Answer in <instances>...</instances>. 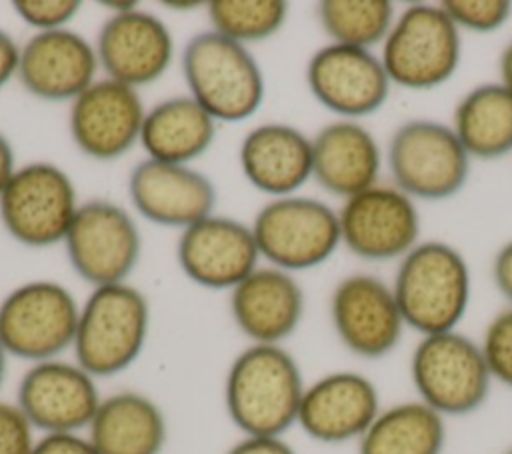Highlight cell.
Wrapping results in <instances>:
<instances>
[{
    "instance_id": "obj_17",
    "label": "cell",
    "mask_w": 512,
    "mask_h": 454,
    "mask_svg": "<svg viewBox=\"0 0 512 454\" xmlns=\"http://www.w3.org/2000/svg\"><path fill=\"white\" fill-rule=\"evenodd\" d=\"M176 260L184 276L200 288L230 292L258 268L260 252L252 226L210 214L180 232Z\"/></svg>"
},
{
    "instance_id": "obj_42",
    "label": "cell",
    "mask_w": 512,
    "mask_h": 454,
    "mask_svg": "<svg viewBox=\"0 0 512 454\" xmlns=\"http://www.w3.org/2000/svg\"><path fill=\"white\" fill-rule=\"evenodd\" d=\"M8 352L4 350V346H2V342H0V388H2V384H4V380H6V372H8Z\"/></svg>"
},
{
    "instance_id": "obj_3",
    "label": "cell",
    "mask_w": 512,
    "mask_h": 454,
    "mask_svg": "<svg viewBox=\"0 0 512 454\" xmlns=\"http://www.w3.org/2000/svg\"><path fill=\"white\" fill-rule=\"evenodd\" d=\"M180 64L188 96L216 122H244L260 110L266 80L248 46L210 28L186 42Z\"/></svg>"
},
{
    "instance_id": "obj_14",
    "label": "cell",
    "mask_w": 512,
    "mask_h": 454,
    "mask_svg": "<svg viewBox=\"0 0 512 454\" xmlns=\"http://www.w3.org/2000/svg\"><path fill=\"white\" fill-rule=\"evenodd\" d=\"M340 242L368 262L404 258L420 240L416 202L394 184H376L342 202Z\"/></svg>"
},
{
    "instance_id": "obj_22",
    "label": "cell",
    "mask_w": 512,
    "mask_h": 454,
    "mask_svg": "<svg viewBox=\"0 0 512 454\" xmlns=\"http://www.w3.org/2000/svg\"><path fill=\"white\" fill-rule=\"evenodd\" d=\"M230 316L250 344H278L298 330L306 310V296L294 274L258 266L230 290Z\"/></svg>"
},
{
    "instance_id": "obj_39",
    "label": "cell",
    "mask_w": 512,
    "mask_h": 454,
    "mask_svg": "<svg viewBox=\"0 0 512 454\" xmlns=\"http://www.w3.org/2000/svg\"><path fill=\"white\" fill-rule=\"evenodd\" d=\"M16 156H14V148L12 142L8 140L6 134L0 132V194L6 188V184L10 182V178L16 172Z\"/></svg>"
},
{
    "instance_id": "obj_32",
    "label": "cell",
    "mask_w": 512,
    "mask_h": 454,
    "mask_svg": "<svg viewBox=\"0 0 512 454\" xmlns=\"http://www.w3.org/2000/svg\"><path fill=\"white\" fill-rule=\"evenodd\" d=\"M492 380L512 388V306H506L488 322L480 340Z\"/></svg>"
},
{
    "instance_id": "obj_13",
    "label": "cell",
    "mask_w": 512,
    "mask_h": 454,
    "mask_svg": "<svg viewBox=\"0 0 512 454\" xmlns=\"http://www.w3.org/2000/svg\"><path fill=\"white\" fill-rule=\"evenodd\" d=\"M328 312L340 344L364 360L392 354L406 330L392 284L374 274L342 278L330 294Z\"/></svg>"
},
{
    "instance_id": "obj_1",
    "label": "cell",
    "mask_w": 512,
    "mask_h": 454,
    "mask_svg": "<svg viewBox=\"0 0 512 454\" xmlns=\"http://www.w3.org/2000/svg\"><path fill=\"white\" fill-rule=\"evenodd\" d=\"M306 382L298 360L278 344H248L228 366L224 408L244 436H284L296 426Z\"/></svg>"
},
{
    "instance_id": "obj_34",
    "label": "cell",
    "mask_w": 512,
    "mask_h": 454,
    "mask_svg": "<svg viewBox=\"0 0 512 454\" xmlns=\"http://www.w3.org/2000/svg\"><path fill=\"white\" fill-rule=\"evenodd\" d=\"M36 434L16 402L0 400V454H32Z\"/></svg>"
},
{
    "instance_id": "obj_24",
    "label": "cell",
    "mask_w": 512,
    "mask_h": 454,
    "mask_svg": "<svg viewBox=\"0 0 512 454\" xmlns=\"http://www.w3.org/2000/svg\"><path fill=\"white\" fill-rule=\"evenodd\" d=\"M382 150L358 120H334L312 136V178L332 196L348 200L378 184Z\"/></svg>"
},
{
    "instance_id": "obj_40",
    "label": "cell",
    "mask_w": 512,
    "mask_h": 454,
    "mask_svg": "<svg viewBox=\"0 0 512 454\" xmlns=\"http://www.w3.org/2000/svg\"><path fill=\"white\" fill-rule=\"evenodd\" d=\"M498 74H500L498 82H502L512 92V40L506 44V48L498 58Z\"/></svg>"
},
{
    "instance_id": "obj_33",
    "label": "cell",
    "mask_w": 512,
    "mask_h": 454,
    "mask_svg": "<svg viewBox=\"0 0 512 454\" xmlns=\"http://www.w3.org/2000/svg\"><path fill=\"white\" fill-rule=\"evenodd\" d=\"M16 16L36 32L68 28L80 12L78 0H16Z\"/></svg>"
},
{
    "instance_id": "obj_16",
    "label": "cell",
    "mask_w": 512,
    "mask_h": 454,
    "mask_svg": "<svg viewBox=\"0 0 512 454\" xmlns=\"http://www.w3.org/2000/svg\"><path fill=\"white\" fill-rule=\"evenodd\" d=\"M144 114L136 88L104 76L70 102V138L86 158L112 162L140 144Z\"/></svg>"
},
{
    "instance_id": "obj_18",
    "label": "cell",
    "mask_w": 512,
    "mask_h": 454,
    "mask_svg": "<svg viewBox=\"0 0 512 454\" xmlns=\"http://www.w3.org/2000/svg\"><path fill=\"white\" fill-rule=\"evenodd\" d=\"M380 406L376 384L356 370H334L306 384L296 426L314 442H358Z\"/></svg>"
},
{
    "instance_id": "obj_8",
    "label": "cell",
    "mask_w": 512,
    "mask_h": 454,
    "mask_svg": "<svg viewBox=\"0 0 512 454\" xmlns=\"http://www.w3.org/2000/svg\"><path fill=\"white\" fill-rule=\"evenodd\" d=\"M80 304L54 280H28L0 302V342L10 358L28 364L72 350Z\"/></svg>"
},
{
    "instance_id": "obj_25",
    "label": "cell",
    "mask_w": 512,
    "mask_h": 454,
    "mask_svg": "<svg viewBox=\"0 0 512 454\" xmlns=\"http://www.w3.org/2000/svg\"><path fill=\"white\" fill-rule=\"evenodd\" d=\"M86 436L98 454H162L168 444V420L150 396L120 390L102 396Z\"/></svg>"
},
{
    "instance_id": "obj_15",
    "label": "cell",
    "mask_w": 512,
    "mask_h": 454,
    "mask_svg": "<svg viewBox=\"0 0 512 454\" xmlns=\"http://www.w3.org/2000/svg\"><path fill=\"white\" fill-rule=\"evenodd\" d=\"M304 76L314 100L340 120L378 112L388 102L392 86L380 56L334 42L310 56Z\"/></svg>"
},
{
    "instance_id": "obj_10",
    "label": "cell",
    "mask_w": 512,
    "mask_h": 454,
    "mask_svg": "<svg viewBox=\"0 0 512 454\" xmlns=\"http://www.w3.org/2000/svg\"><path fill=\"white\" fill-rule=\"evenodd\" d=\"M80 208L74 180L52 162L18 166L0 194L6 234L28 248L62 244Z\"/></svg>"
},
{
    "instance_id": "obj_31",
    "label": "cell",
    "mask_w": 512,
    "mask_h": 454,
    "mask_svg": "<svg viewBox=\"0 0 512 454\" xmlns=\"http://www.w3.org/2000/svg\"><path fill=\"white\" fill-rule=\"evenodd\" d=\"M440 8L462 32L490 34L500 30L512 16L508 0H444Z\"/></svg>"
},
{
    "instance_id": "obj_6",
    "label": "cell",
    "mask_w": 512,
    "mask_h": 454,
    "mask_svg": "<svg viewBox=\"0 0 512 454\" xmlns=\"http://www.w3.org/2000/svg\"><path fill=\"white\" fill-rule=\"evenodd\" d=\"M380 60L392 84L422 92L446 84L462 60V32L440 4H410L382 42Z\"/></svg>"
},
{
    "instance_id": "obj_29",
    "label": "cell",
    "mask_w": 512,
    "mask_h": 454,
    "mask_svg": "<svg viewBox=\"0 0 512 454\" xmlns=\"http://www.w3.org/2000/svg\"><path fill=\"white\" fill-rule=\"evenodd\" d=\"M316 16L334 44L372 50L386 40L396 10L388 0H322Z\"/></svg>"
},
{
    "instance_id": "obj_43",
    "label": "cell",
    "mask_w": 512,
    "mask_h": 454,
    "mask_svg": "<svg viewBox=\"0 0 512 454\" xmlns=\"http://www.w3.org/2000/svg\"><path fill=\"white\" fill-rule=\"evenodd\" d=\"M502 454H512V446H510V448H506Z\"/></svg>"
},
{
    "instance_id": "obj_2",
    "label": "cell",
    "mask_w": 512,
    "mask_h": 454,
    "mask_svg": "<svg viewBox=\"0 0 512 454\" xmlns=\"http://www.w3.org/2000/svg\"><path fill=\"white\" fill-rule=\"evenodd\" d=\"M392 290L406 328L420 336L458 330L470 304V266L448 242H418L400 258Z\"/></svg>"
},
{
    "instance_id": "obj_20",
    "label": "cell",
    "mask_w": 512,
    "mask_h": 454,
    "mask_svg": "<svg viewBox=\"0 0 512 454\" xmlns=\"http://www.w3.org/2000/svg\"><path fill=\"white\" fill-rule=\"evenodd\" d=\"M94 44L72 28L34 32L20 46L18 82L44 102H72L98 78Z\"/></svg>"
},
{
    "instance_id": "obj_19",
    "label": "cell",
    "mask_w": 512,
    "mask_h": 454,
    "mask_svg": "<svg viewBox=\"0 0 512 454\" xmlns=\"http://www.w3.org/2000/svg\"><path fill=\"white\" fill-rule=\"evenodd\" d=\"M94 48L104 76L136 90L160 80L174 58L168 26L140 8L110 14L100 26Z\"/></svg>"
},
{
    "instance_id": "obj_37",
    "label": "cell",
    "mask_w": 512,
    "mask_h": 454,
    "mask_svg": "<svg viewBox=\"0 0 512 454\" xmlns=\"http://www.w3.org/2000/svg\"><path fill=\"white\" fill-rule=\"evenodd\" d=\"M492 280L498 292L508 300V306H512V240L496 252L492 262Z\"/></svg>"
},
{
    "instance_id": "obj_36",
    "label": "cell",
    "mask_w": 512,
    "mask_h": 454,
    "mask_svg": "<svg viewBox=\"0 0 512 454\" xmlns=\"http://www.w3.org/2000/svg\"><path fill=\"white\" fill-rule=\"evenodd\" d=\"M224 454H298L284 436H244Z\"/></svg>"
},
{
    "instance_id": "obj_4",
    "label": "cell",
    "mask_w": 512,
    "mask_h": 454,
    "mask_svg": "<svg viewBox=\"0 0 512 454\" xmlns=\"http://www.w3.org/2000/svg\"><path fill=\"white\" fill-rule=\"evenodd\" d=\"M148 298L132 284L92 288L80 304L74 360L96 380L126 372L142 354L150 334Z\"/></svg>"
},
{
    "instance_id": "obj_12",
    "label": "cell",
    "mask_w": 512,
    "mask_h": 454,
    "mask_svg": "<svg viewBox=\"0 0 512 454\" xmlns=\"http://www.w3.org/2000/svg\"><path fill=\"white\" fill-rule=\"evenodd\" d=\"M14 402L38 434H72L88 430L102 394L76 360L52 358L28 366Z\"/></svg>"
},
{
    "instance_id": "obj_5",
    "label": "cell",
    "mask_w": 512,
    "mask_h": 454,
    "mask_svg": "<svg viewBox=\"0 0 512 454\" xmlns=\"http://www.w3.org/2000/svg\"><path fill=\"white\" fill-rule=\"evenodd\" d=\"M410 380L418 400L444 418L480 410L494 382L480 342L458 330L420 336L410 356Z\"/></svg>"
},
{
    "instance_id": "obj_11",
    "label": "cell",
    "mask_w": 512,
    "mask_h": 454,
    "mask_svg": "<svg viewBox=\"0 0 512 454\" xmlns=\"http://www.w3.org/2000/svg\"><path fill=\"white\" fill-rule=\"evenodd\" d=\"M62 244L70 268L92 288L126 282L142 252L134 216L104 198L80 204Z\"/></svg>"
},
{
    "instance_id": "obj_38",
    "label": "cell",
    "mask_w": 512,
    "mask_h": 454,
    "mask_svg": "<svg viewBox=\"0 0 512 454\" xmlns=\"http://www.w3.org/2000/svg\"><path fill=\"white\" fill-rule=\"evenodd\" d=\"M18 64H20V44L14 40V36L0 28V90L18 76Z\"/></svg>"
},
{
    "instance_id": "obj_41",
    "label": "cell",
    "mask_w": 512,
    "mask_h": 454,
    "mask_svg": "<svg viewBox=\"0 0 512 454\" xmlns=\"http://www.w3.org/2000/svg\"><path fill=\"white\" fill-rule=\"evenodd\" d=\"M164 6L166 8H172V10H176V12H190V10H196V8H200L202 6V2H174V0H168V2H164Z\"/></svg>"
},
{
    "instance_id": "obj_23",
    "label": "cell",
    "mask_w": 512,
    "mask_h": 454,
    "mask_svg": "<svg viewBox=\"0 0 512 454\" xmlns=\"http://www.w3.org/2000/svg\"><path fill=\"white\" fill-rule=\"evenodd\" d=\"M238 162L246 182L270 196L296 194L312 178V138L286 122H264L246 132Z\"/></svg>"
},
{
    "instance_id": "obj_35",
    "label": "cell",
    "mask_w": 512,
    "mask_h": 454,
    "mask_svg": "<svg viewBox=\"0 0 512 454\" xmlns=\"http://www.w3.org/2000/svg\"><path fill=\"white\" fill-rule=\"evenodd\" d=\"M32 454H98L86 432L40 434Z\"/></svg>"
},
{
    "instance_id": "obj_28",
    "label": "cell",
    "mask_w": 512,
    "mask_h": 454,
    "mask_svg": "<svg viewBox=\"0 0 512 454\" xmlns=\"http://www.w3.org/2000/svg\"><path fill=\"white\" fill-rule=\"evenodd\" d=\"M446 438V418L416 398L382 408L356 444L358 454H442Z\"/></svg>"
},
{
    "instance_id": "obj_26",
    "label": "cell",
    "mask_w": 512,
    "mask_h": 454,
    "mask_svg": "<svg viewBox=\"0 0 512 454\" xmlns=\"http://www.w3.org/2000/svg\"><path fill=\"white\" fill-rule=\"evenodd\" d=\"M216 120L188 94L156 102L144 114L140 146L152 160L190 164L216 138Z\"/></svg>"
},
{
    "instance_id": "obj_30",
    "label": "cell",
    "mask_w": 512,
    "mask_h": 454,
    "mask_svg": "<svg viewBox=\"0 0 512 454\" xmlns=\"http://www.w3.org/2000/svg\"><path fill=\"white\" fill-rule=\"evenodd\" d=\"M206 14L214 32L250 46L278 34L288 18L284 0H212Z\"/></svg>"
},
{
    "instance_id": "obj_21",
    "label": "cell",
    "mask_w": 512,
    "mask_h": 454,
    "mask_svg": "<svg viewBox=\"0 0 512 454\" xmlns=\"http://www.w3.org/2000/svg\"><path fill=\"white\" fill-rule=\"evenodd\" d=\"M128 196L134 210L152 224L188 228L214 214L216 186L190 164H170L146 158L128 176Z\"/></svg>"
},
{
    "instance_id": "obj_7",
    "label": "cell",
    "mask_w": 512,
    "mask_h": 454,
    "mask_svg": "<svg viewBox=\"0 0 512 454\" xmlns=\"http://www.w3.org/2000/svg\"><path fill=\"white\" fill-rule=\"evenodd\" d=\"M470 160L452 126L428 118L400 124L386 148L394 186L412 200L440 202L456 196L468 182Z\"/></svg>"
},
{
    "instance_id": "obj_9",
    "label": "cell",
    "mask_w": 512,
    "mask_h": 454,
    "mask_svg": "<svg viewBox=\"0 0 512 454\" xmlns=\"http://www.w3.org/2000/svg\"><path fill=\"white\" fill-rule=\"evenodd\" d=\"M260 258L290 274L322 266L338 250V210L310 196L266 202L252 220Z\"/></svg>"
},
{
    "instance_id": "obj_27",
    "label": "cell",
    "mask_w": 512,
    "mask_h": 454,
    "mask_svg": "<svg viewBox=\"0 0 512 454\" xmlns=\"http://www.w3.org/2000/svg\"><path fill=\"white\" fill-rule=\"evenodd\" d=\"M450 126L470 158L498 160L512 154V92L502 82L470 88L458 100Z\"/></svg>"
}]
</instances>
